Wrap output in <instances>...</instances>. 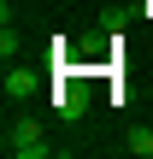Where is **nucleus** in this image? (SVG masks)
Wrapping results in <instances>:
<instances>
[{
  "label": "nucleus",
  "instance_id": "nucleus-2",
  "mask_svg": "<svg viewBox=\"0 0 153 159\" xmlns=\"http://www.w3.org/2000/svg\"><path fill=\"white\" fill-rule=\"evenodd\" d=\"M53 112H59L65 124H77V118L88 112V94H83L77 83H59V94H53Z\"/></svg>",
  "mask_w": 153,
  "mask_h": 159
},
{
  "label": "nucleus",
  "instance_id": "nucleus-3",
  "mask_svg": "<svg viewBox=\"0 0 153 159\" xmlns=\"http://www.w3.org/2000/svg\"><path fill=\"white\" fill-rule=\"evenodd\" d=\"M35 83H41V77H35L29 65H6V94H12V100H29Z\"/></svg>",
  "mask_w": 153,
  "mask_h": 159
},
{
  "label": "nucleus",
  "instance_id": "nucleus-5",
  "mask_svg": "<svg viewBox=\"0 0 153 159\" xmlns=\"http://www.w3.org/2000/svg\"><path fill=\"white\" fill-rule=\"evenodd\" d=\"M0 53H6V65H12V59H18V53H24V35H18V30H12V24H6V30H0Z\"/></svg>",
  "mask_w": 153,
  "mask_h": 159
},
{
  "label": "nucleus",
  "instance_id": "nucleus-4",
  "mask_svg": "<svg viewBox=\"0 0 153 159\" xmlns=\"http://www.w3.org/2000/svg\"><path fill=\"white\" fill-rule=\"evenodd\" d=\"M130 153H136V159H153V124L130 130Z\"/></svg>",
  "mask_w": 153,
  "mask_h": 159
},
{
  "label": "nucleus",
  "instance_id": "nucleus-1",
  "mask_svg": "<svg viewBox=\"0 0 153 159\" xmlns=\"http://www.w3.org/2000/svg\"><path fill=\"white\" fill-rule=\"evenodd\" d=\"M0 148H6L12 159H47V153H53V142H47V130H41L35 118H12Z\"/></svg>",
  "mask_w": 153,
  "mask_h": 159
}]
</instances>
